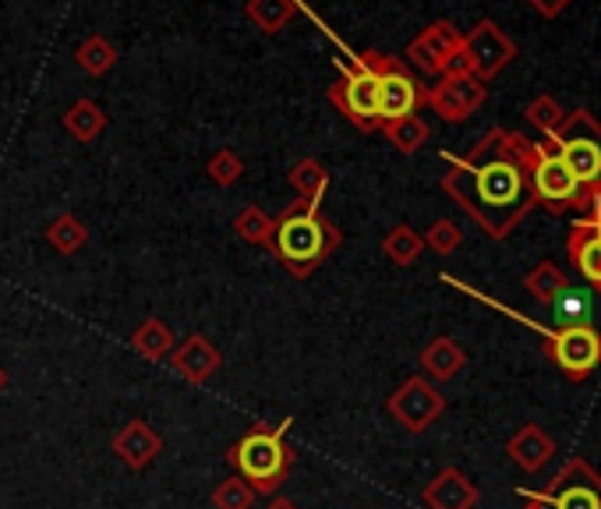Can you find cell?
Here are the masks:
<instances>
[{
	"mask_svg": "<svg viewBox=\"0 0 601 509\" xmlns=\"http://www.w3.org/2000/svg\"><path fill=\"white\" fill-rule=\"evenodd\" d=\"M507 457L520 467L523 475H538L555 457V439L541 425L528 421L520 425L507 442Z\"/></svg>",
	"mask_w": 601,
	"mask_h": 509,
	"instance_id": "18",
	"label": "cell"
},
{
	"mask_svg": "<svg viewBox=\"0 0 601 509\" xmlns=\"http://www.w3.org/2000/svg\"><path fill=\"white\" fill-rule=\"evenodd\" d=\"M421 368H424V379L429 382H450L457 379L463 365H468V355L453 337H435L429 347L421 350Z\"/></svg>",
	"mask_w": 601,
	"mask_h": 509,
	"instance_id": "19",
	"label": "cell"
},
{
	"mask_svg": "<svg viewBox=\"0 0 601 509\" xmlns=\"http://www.w3.org/2000/svg\"><path fill=\"white\" fill-rule=\"evenodd\" d=\"M64 131L71 134L74 142H82V146L96 142V139H100V134L107 131V113H103V107L96 103V100H74V103L68 107V113H64Z\"/></svg>",
	"mask_w": 601,
	"mask_h": 509,
	"instance_id": "21",
	"label": "cell"
},
{
	"mask_svg": "<svg viewBox=\"0 0 601 509\" xmlns=\"http://www.w3.org/2000/svg\"><path fill=\"white\" fill-rule=\"evenodd\" d=\"M340 68V82L329 86V103H333L347 121H351L358 131L372 134L379 131V78L368 68L358 53H351L343 61H337Z\"/></svg>",
	"mask_w": 601,
	"mask_h": 509,
	"instance_id": "6",
	"label": "cell"
},
{
	"mask_svg": "<svg viewBox=\"0 0 601 509\" xmlns=\"http://www.w3.org/2000/svg\"><path fill=\"white\" fill-rule=\"evenodd\" d=\"M517 496L523 499V506H520V509H549V506L541 502V499H538L534 492H528V488H517Z\"/></svg>",
	"mask_w": 601,
	"mask_h": 509,
	"instance_id": "36",
	"label": "cell"
},
{
	"mask_svg": "<svg viewBox=\"0 0 601 509\" xmlns=\"http://www.w3.org/2000/svg\"><path fill=\"white\" fill-rule=\"evenodd\" d=\"M552 149L559 152V160L567 163V170L580 184L577 212L588 217L598 191H601V124L591 110H573L562 117V124L549 134Z\"/></svg>",
	"mask_w": 601,
	"mask_h": 509,
	"instance_id": "3",
	"label": "cell"
},
{
	"mask_svg": "<svg viewBox=\"0 0 601 509\" xmlns=\"http://www.w3.org/2000/svg\"><path fill=\"white\" fill-rule=\"evenodd\" d=\"M463 53H468L471 61V74L481 78V82H492L499 71H507L513 64L517 43L492 18H481L471 32H463Z\"/></svg>",
	"mask_w": 601,
	"mask_h": 509,
	"instance_id": "12",
	"label": "cell"
},
{
	"mask_svg": "<svg viewBox=\"0 0 601 509\" xmlns=\"http://www.w3.org/2000/svg\"><path fill=\"white\" fill-rule=\"evenodd\" d=\"M358 57L379 78V128L400 121V117H411L424 107V89L429 86H421L400 57H390L382 50H364Z\"/></svg>",
	"mask_w": 601,
	"mask_h": 509,
	"instance_id": "7",
	"label": "cell"
},
{
	"mask_svg": "<svg viewBox=\"0 0 601 509\" xmlns=\"http://www.w3.org/2000/svg\"><path fill=\"white\" fill-rule=\"evenodd\" d=\"M528 156H531L528 134L492 128L463 156H445L450 170L442 173V191L492 241H507L520 227V220L534 209Z\"/></svg>",
	"mask_w": 601,
	"mask_h": 509,
	"instance_id": "1",
	"label": "cell"
},
{
	"mask_svg": "<svg viewBox=\"0 0 601 509\" xmlns=\"http://www.w3.org/2000/svg\"><path fill=\"white\" fill-rule=\"evenodd\" d=\"M131 347L139 350L146 361H163L173 350V332L160 319H146L139 329L131 332Z\"/></svg>",
	"mask_w": 601,
	"mask_h": 509,
	"instance_id": "26",
	"label": "cell"
},
{
	"mask_svg": "<svg viewBox=\"0 0 601 509\" xmlns=\"http://www.w3.org/2000/svg\"><path fill=\"white\" fill-rule=\"evenodd\" d=\"M385 410H390V418L403 428V432L421 436L445 415V397L435 382H429L424 376H411L400 382V389L390 400H385Z\"/></svg>",
	"mask_w": 601,
	"mask_h": 509,
	"instance_id": "9",
	"label": "cell"
},
{
	"mask_svg": "<svg viewBox=\"0 0 601 509\" xmlns=\"http://www.w3.org/2000/svg\"><path fill=\"white\" fill-rule=\"evenodd\" d=\"M567 255H570V266L580 272V280L591 283L601 293V233L594 230L591 217H580L570 227Z\"/></svg>",
	"mask_w": 601,
	"mask_h": 509,
	"instance_id": "16",
	"label": "cell"
},
{
	"mask_svg": "<svg viewBox=\"0 0 601 509\" xmlns=\"http://www.w3.org/2000/svg\"><path fill=\"white\" fill-rule=\"evenodd\" d=\"M528 181H531V199L534 206H541L552 217H562V212L577 209L580 199V184L567 170V163L559 160V152L552 149V142H531V156H528Z\"/></svg>",
	"mask_w": 601,
	"mask_h": 509,
	"instance_id": "8",
	"label": "cell"
},
{
	"mask_svg": "<svg viewBox=\"0 0 601 509\" xmlns=\"http://www.w3.org/2000/svg\"><path fill=\"white\" fill-rule=\"evenodd\" d=\"M4 389H8V368L0 365V393H4Z\"/></svg>",
	"mask_w": 601,
	"mask_h": 509,
	"instance_id": "38",
	"label": "cell"
},
{
	"mask_svg": "<svg viewBox=\"0 0 601 509\" xmlns=\"http://www.w3.org/2000/svg\"><path fill=\"white\" fill-rule=\"evenodd\" d=\"M298 11L301 0H248L244 4V18L262 36H280L298 18Z\"/></svg>",
	"mask_w": 601,
	"mask_h": 509,
	"instance_id": "20",
	"label": "cell"
},
{
	"mask_svg": "<svg viewBox=\"0 0 601 509\" xmlns=\"http://www.w3.org/2000/svg\"><path fill=\"white\" fill-rule=\"evenodd\" d=\"M489 100V86L474 74H442L435 86L424 89V107H432L445 124L468 121Z\"/></svg>",
	"mask_w": 601,
	"mask_h": 509,
	"instance_id": "11",
	"label": "cell"
},
{
	"mask_svg": "<svg viewBox=\"0 0 601 509\" xmlns=\"http://www.w3.org/2000/svg\"><path fill=\"white\" fill-rule=\"evenodd\" d=\"M528 4H531L541 18H559L562 11L573 4V0H528Z\"/></svg>",
	"mask_w": 601,
	"mask_h": 509,
	"instance_id": "34",
	"label": "cell"
},
{
	"mask_svg": "<svg viewBox=\"0 0 601 509\" xmlns=\"http://www.w3.org/2000/svg\"><path fill=\"white\" fill-rule=\"evenodd\" d=\"M266 509H298V502H290V499H273Z\"/></svg>",
	"mask_w": 601,
	"mask_h": 509,
	"instance_id": "37",
	"label": "cell"
},
{
	"mask_svg": "<svg viewBox=\"0 0 601 509\" xmlns=\"http://www.w3.org/2000/svg\"><path fill=\"white\" fill-rule=\"evenodd\" d=\"M74 64L89 78H100L118 64V47H113L107 36H89L79 43V50H74Z\"/></svg>",
	"mask_w": 601,
	"mask_h": 509,
	"instance_id": "27",
	"label": "cell"
},
{
	"mask_svg": "<svg viewBox=\"0 0 601 509\" xmlns=\"http://www.w3.org/2000/svg\"><path fill=\"white\" fill-rule=\"evenodd\" d=\"M110 449L131 467V471H146V467L163 453V436L152 425L134 418V421L121 425L118 432H113Z\"/></svg>",
	"mask_w": 601,
	"mask_h": 509,
	"instance_id": "14",
	"label": "cell"
},
{
	"mask_svg": "<svg viewBox=\"0 0 601 509\" xmlns=\"http://www.w3.org/2000/svg\"><path fill=\"white\" fill-rule=\"evenodd\" d=\"M421 251H424V238L411 227V223H397L390 233L382 238V255L390 259L393 266H414L421 259Z\"/></svg>",
	"mask_w": 601,
	"mask_h": 509,
	"instance_id": "24",
	"label": "cell"
},
{
	"mask_svg": "<svg viewBox=\"0 0 601 509\" xmlns=\"http://www.w3.org/2000/svg\"><path fill=\"white\" fill-rule=\"evenodd\" d=\"M523 117H528V121H531V124H534V128L549 139V134L562 124V117H567V113H562V107H559L555 96L541 92V96H534V100L528 103V110H523Z\"/></svg>",
	"mask_w": 601,
	"mask_h": 509,
	"instance_id": "31",
	"label": "cell"
},
{
	"mask_svg": "<svg viewBox=\"0 0 601 509\" xmlns=\"http://www.w3.org/2000/svg\"><path fill=\"white\" fill-rule=\"evenodd\" d=\"M212 506L217 509H251L256 506V488H251L244 478L230 475L227 481L212 488Z\"/></svg>",
	"mask_w": 601,
	"mask_h": 509,
	"instance_id": "30",
	"label": "cell"
},
{
	"mask_svg": "<svg viewBox=\"0 0 601 509\" xmlns=\"http://www.w3.org/2000/svg\"><path fill=\"white\" fill-rule=\"evenodd\" d=\"M463 244V233L453 220H435L424 233V248H432L435 255H453Z\"/></svg>",
	"mask_w": 601,
	"mask_h": 509,
	"instance_id": "33",
	"label": "cell"
},
{
	"mask_svg": "<svg viewBox=\"0 0 601 509\" xmlns=\"http://www.w3.org/2000/svg\"><path fill=\"white\" fill-rule=\"evenodd\" d=\"M385 139L393 142V149L400 152V156H414L424 142L432 139V131H429V124L421 121L418 113H411V117H400V121H390V124H382L379 128Z\"/></svg>",
	"mask_w": 601,
	"mask_h": 509,
	"instance_id": "25",
	"label": "cell"
},
{
	"mask_svg": "<svg viewBox=\"0 0 601 509\" xmlns=\"http://www.w3.org/2000/svg\"><path fill=\"white\" fill-rule=\"evenodd\" d=\"M460 47H463V32L453 22H432L407 43L403 57L407 64L418 68L421 74H442L445 61H450Z\"/></svg>",
	"mask_w": 601,
	"mask_h": 509,
	"instance_id": "13",
	"label": "cell"
},
{
	"mask_svg": "<svg viewBox=\"0 0 601 509\" xmlns=\"http://www.w3.org/2000/svg\"><path fill=\"white\" fill-rule=\"evenodd\" d=\"M534 496L549 509H601V475L584 457H570L545 492Z\"/></svg>",
	"mask_w": 601,
	"mask_h": 509,
	"instance_id": "10",
	"label": "cell"
},
{
	"mask_svg": "<svg viewBox=\"0 0 601 509\" xmlns=\"http://www.w3.org/2000/svg\"><path fill=\"white\" fill-rule=\"evenodd\" d=\"M531 329H538L541 337V350L545 358L555 365V371H562L570 382H584L601 368V332L588 322H570L559 329H541L534 322H528Z\"/></svg>",
	"mask_w": 601,
	"mask_h": 509,
	"instance_id": "5",
	"label": "cell"
},
{
	"mask_svg": "<svg viewBox=\"0 0 601 509\" xmlns=\"http://www.w3.org/2000/svg\"><path fill=\"white\" fill-rule=\"evenodd\" d=\"M343 244V230L322 217L319 206L308 202H290L280 217H273V241L269 251L277 255V262L290 272V277H312V272Z\"/></svg>",
	"mask_w": 601,
	"mask_h": 509,
	"instance_id": "2",
	"label": "cell"
},
{
	"mask_svg": "<svg viewBox=\"0 0 601 509\" xmlns=\"http://www.w3.org/2000/svg\"><path fill=\"white\" fill-rule=\"evenodd\" d=\"M47 241L53 251H61V255H74L86 241H89V227L74 217V212H61L50 227H47Z\"/></svg>",
	"mask_w": 601,
	"mask_h": 509,
	"instance_id": "28",
	"label": "cell"
},
{
	"mask_svg": "<svg viewBox=\"0 0 601 509\" xmlns=\"http://www.w3.org/2000/svg\"><path fill=\"white\" fill-rule=\"evenodd\" d=\"M234 230H238L241 241L269 248V241H273V217L262 212L259 206H244L238 212V220H234Z\"/></svg>",
	"mask_w": 601,
	"mask_h": 509,
	"instance_id": "29",
	"label": "cell"
},
{
	"mask_svg": "<svg viewBox=\"0 0 601 509\" xmlns=\"http://www.w3.org/2000/svg\"><path fill=\"white\" fill-rule=\"evenodd\" d=\"M290 188L301 194V202L322 206V194L329 188V170L315 160V156H304V160L290 167Z\"/></svg>",
	"mask_w": 601,
	"mask_h": 509,
	"instance_id": "23",
	"label": "cell"
},
{
	"mask_svg": "<svg viewBox=\"0 0 601 509\" xmlns=\"http://www.w3.org/2000/svg\"><path fill=\"white\" fill-rule=\"evenodd\" d=\"M523 283H528V293L538 305H559L570 290L567 272H562L552 259H541L528 277H523Z\"/></svg>",
	"mask_w": 601,
	"mask_h": 509,
	"instance_id": "22",
	"label": "cell"
},
{
	"mask_svg": "<svg viewBox=\"0 0 601 509\" xmlns=\"http://www.w3.org/2000/svg\"><path fill=\"white\" fill-rule=\"evenodd\" d=\"M206 178H209L212 184H220V188L238 184V181L244 178V160H241L234 149H220V152L206 163Z\"/></svg>",
	"mask_w": 601,
	"mask_h": 509,
	"instance_id": "32",
	"label": "cell"
},
{
	"mask_svg": "<svg viewBox=\"0 0 601 509\" xmlns=\"http://www.w3.org/2000/svg\"><path fill=\"white\" fill-rule=\"evenodd\" d=\"M220 368H223V355L217 350V343L199 337V332H196V337H188L178 350H173V371H178V376L184 382H191V386L209 382Z\"/></svg>",
	"mask_w": 601,
	"mask_h": 509,
	"instance_id": "17",
	"label": "cell"
},
{
	"mask_svg": "<svg viewBox=\"0 0 601 509\" xmlns=\"http://www.w3.org/2000/svg\"><path fill=\"white\" fill-rule=\"evenodd\" d=\"M290 425H294V418H287L273 428H266V425L251 428V432L227 453V460L234 463L238 478H244L251 488H256V496H273L287 481L290 463H294V449L283 442Z\"/></svg>",
	"mask_w": 601,
	"mask_h": 509,
	"instance_id": "4",
	"label": "cell"
},
{
	"mask_svg": "<svg viewBox=\"0 0 601 509\" xmlns=\"http://www.w3.org/2000/svg\"><path fill=\"white\" fill-rule=\"evenodd\" d=\"M421 502L429 509H474L481 502V492L460 467H442V471L424 485Z\"/></svg>",
	"mask_w": 601,
	"mask_h": 509,
	"instance_id": "15",
	"label": "cell"
},
{
	"mask_svg": "<svg viewBox=\"0 0 601 509\" xmlns=\"http://www.w3.org/2000/svg\"><path fill=\"white\" fill-rule=\"evenodd\" d=\"M442 74H471V61H468V53H463V47L445 61V68H442ZM439 74V78H442Z\"/></svg>",
	"mask_w": 601,
	"mask_h": 509,
	"instance_id": "35",
	"label": "cell"
}]
</instances>
